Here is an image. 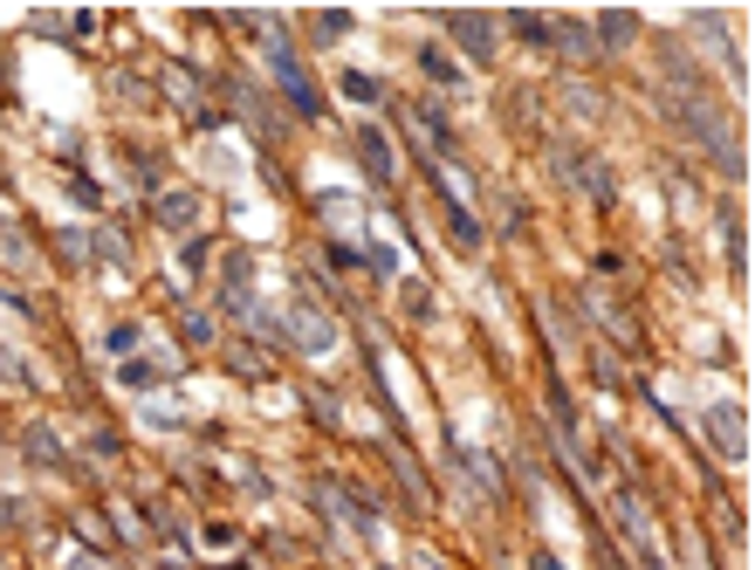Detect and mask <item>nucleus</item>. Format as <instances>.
I'll list each match as a JSON object with an SVG mask.
<instances>
[{"mask_svg":"<svg viewBox=\"0 0 755 570\" xmlns=\"http://www.w3.org/2000/svg\"><path fill=\"white\" fill-rule=\"evenodd\" d=\"M357 158H365V173H371L378 186H391V179H399V151L385 145V131H378V125H365V131H357Z\"/></svg>","mask_w":755,"mask_h":570,"instance_id":"nucleus-3","label":"nucleus"},{"mask_svg":"<svg viewBox=\"0 0 755 570\" xmlns=\"http://www.w3.org/2000/svg\"><path fill=\"white\" fill-rule=\"evenodd\" d=\"M268 69H275V83L289 90L296 117H324V97H316V83H309V69H302V56H296L289 42H275V49H268Z\"/></svg>","mask_w":755,"mask_h":570,"instance_id":"nucleus-1","label":"nucleus"},{"mask_svg":"<svg viewBox=\"0 0 755 570\" xmlns=\"http://www.w3.org/2000/svg\"><path fill=\"white\" fill-rule=\"evenodd\" d=\"M344 97H357V104H378V83H371V76H344Z\"/></svg>","mask_w":755,"mask_h":570,"instance_id":"nucleus-11","label":"nucleus"},{"mask_svg":"<svg viewBox=\"0 0 755 570\" xmlns=\"http://www.w3.org/2000/svg\"><path fill=\"white\" fill-rule=\"evenodd\" d=\"M289 331H296V344H302V351H330V344H337V331L324 323V309H309V303H296V309H289Z\"/></svg>","mask_w":755,"mask_h":570,"instance_id":"nucleus-6","label":"nucleus"},{"mask_svg":"<svg viewBox=\"0 0 755 570\" xmlns=\"http://www.w3.org/2000/svg\"><path fill=\"white\" fill-rule=\"evenodd\" d=\"M598 35H605V42H625V35H632V14H605Z\"/></svg>","mask_w":755,"mask_h":570,"instance_id":"nucleus-12","label":"nucleus"},{"mask_svg":"<svg viewBox=\"0 0 755 570\" xmlns=\"http://www.w3.org/2000/svg\"><path fill=\"white\" fill-rule=\"evenodd\" d=\"M0 255H8V262H14L21 275H34V255H28V240H21L14 227H8V234H0Z\"/></svg>","mask_w":755,"mask_h":570,"instance_id":"nucleus-9","label":"nucleus"},{"mask_svg":"<svg viewBox=\"0 0 755 570\" xmlns=\"http://www.w3.org/2000/svg\"><path fill=\"white\" fill-rule=\"evenodd\" d=\"M103 351H110V357L138 351V323H117V331H103Z\"/></svg>","mask_w":755,"mask_h":570,"instance_id":"nucleus-10","label":"nucleus"},{"mask_svg":"<svg viewBox=\"0 0 755 570\" xmlns=\"http://www.w3.org/2000/svg\"><path fill=\"white\" fill-rule=\"evenodd\" d=\"M192 214H200V199H192V193H166V199H158V220H166V227H192Z\"/></svg>","mask_w":755,"mask_h":570,"instance_id":"nucleus-7","label":"nucleus"},{"mask_svg":"<svg viewBox=\"0 0 755 570\" xmlns=\"http://www.w3.org/2000/svg\"><path fill=\"white\" fill-rule=\"evenodd\" d=\"M536 570H564V563H556V557H549V550H536Z\"/></svg>","mask_w":755,"mask_h":570,"instance_id":"nucleus-13","label":"nucleus"},{"mask_svg":"<svg viewBox=\"0 0 755 570\" xmlns=\"http://www.w3.org/2000/svg\"><path fill=\"white\" fill-rule=\"evenodd\" d=\"M549 42L564 49L577 69H590V62H598V35H590L584 21H549Z\"/></svg>","mask_w":755,"mask_h":570,"instance_id":"nucleus-4","label":"nucleus"},{"mask_svg":"<svg viewBox=\"0 0 755 570\" xmlns=\"http://www.w3.org/2000/svg\"><path fill=\"white\" fill-rule=\"evenodd\" d=\"M419 62H426V76H433V83L460 90V69H454V56H447V49H419Z\"/></svg>","mask_w":755,"mask_h":570,"instance_id":"nucleus-8","label":"nucleus"},{"mask_svg":"<svg viewBox=\"0 0 755 570\" xmlns=\"http://www.w3.org/2000/svg\"><path fill=\"white\" fill-rule=\"evenodd\" d=\"M707 446L722 461H748V413L742 405H714L707 413Z\"/></svg>","mask_w":755,"mask_h":570,"instance_id":"nucleus-2","label":"nucleus"},{"mask_svg":"<svg viewBox=\"0 0 755 570\" xmlns=\"http://www.w3.org/2000/svg\"><path fill=\"white\" fill-rule=\"evenodd\" d=\"M447 35H460V49H467L474 62H495V28H488L481 14H447Z\"/></svg>","mask_w":755,"mask_h":570,"instance_id":"nucleus-5","label":"nucleus"}]
</instances>
